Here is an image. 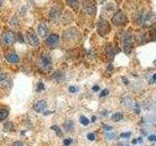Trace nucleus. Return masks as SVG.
Returning <instances> with one entry per match:
<instances>
[{"label":"nucleus","mask_w":156,"mask_h":146,"mask_svg":"<svg viewBox=\"0 0 156 146\" xmlns=\"http://www.w3.org/2000/svg\"><path fill=\"white\" fill-rule=\"evenodd\" d=\"M134 110H135L136 113H139V112L140 111V105H139L138 103H136V107L134 108Z\"/></svg>","instance_id":"35"},{"label":"nucleus","mask_w":156,"mask_h":146,"mask_svg":"<svg viewBox=\"0 0 156 146\" xmlns=\"http://www.w3.org/2000/svg\"><path fill=\"white\" fill-rule=\"evenodd\" d=\"M150 38H151V40H156V26L154 28H152L150 30Z\"/></svg>","instance_id":"23"},{"label":"nucleus","mask_w":156,"mask_h":146,"mask_svg":"<svg viewBox=\"0 0 156 146\" xmlns=\"http://www.w3.org/2000/svg\"><path fill=\"white\" fill-rule=\"evenodd\" d=\"M38 63H39V66L41 67V69L45 70V71H49L52 67V60H51L50 56L46 53H43L40 56Z\"/></svg>","instance_id":"2"},{"label":"nucleus","mask_w":156,"mask_h":146,"mask_svg":"<svg viewBox=\"0 0 156 146\" xmlns=\"http://www.w3.org/2000/svg\"><path fill=\"white\" fill-rule=\"evenodd\" d=\"M121 46L122 49L125 54L129 55V54L133 50V37H132V34L128 31H123L121 33Z\"/></svg>","instance_id":"1"},{"label":"nucleus","mask_w":156,"mask_h":146,"mask_svg":"<svg viewBox=\"0 0 156 146\" xmlns=\"http://www.w3.org/2000/svg\"><path fill=\"white\" fill-rule=\"evenodd\" d=\"M12 130V124L11 123H7L6 125L4 126V130L9 131V130Z\"/></svg>","instance_id":"29"},{"label":"nucleus","mask_w":156,"mask_h":146,"mask_svg":"<svg viewBox=\"0 0 156 146\" xmlns=\"http://www.w3.org/2000/svg\"><path fill=\"white\" fill-rule=\"evenodd\" d=\"M154 63H155V65H156V61H154Z\"/></svg>","instance_id":"41"},{"label":"nucleus","mask_w":156,"mask_h":146,"mask_svg":"<svg viewBox=\"0 0 156 146\" xmlns=\"http://www.w3.org/2000/svg\"><path fill=\"white\" fill-rule=\"evenodd\" d=\"M148 140L150 141H156V134H151L148 136Z\"/></svg>","instance_id":"33"},{"label":"nucleus","mask_w":156,"mask_h":146,"mask_svg":"<svg viewBox=\"0 0 156 146\" xmlns=\"http://www.w3.org/2000/svg\"><path fill=\"white\" fill-rule=\"evenodd\" d=\"M152 82H156V73L152 76Z\"/></svg>","instance_id":"39"},{"label":"nucleus","mask_w":156,"mask_h":146,"mask_svg":"<svg viewBox=\"0 0 156 146\" xmlns=\"http://www.w3.org/2000/svg\"><path fill=\"white\" fill-rule=\"evenodd\" d=\"M16 40V35L13 31H6L2 34L1 36V42L6 46H10Z\"/></svg>","instance_id":"3"},{"label":"nucleus","mask_w":156,"mask_h":146,"mask_svg":"<svg viewBox=\"0 0 156 146\" xmlns=\"http://www.w3.org/2000/svg\"><path fill=\"white\" fill-rule=\"evenodd\" d=\"M63 128H65L66 130H67V131L72 130L73 128H74V123H73V121H71V120L66 121L65 124H63Z\"/></svg>","instance_id":"18"},{"label":"nucleus","mask_w":156,"mask_h":146,"mask_svg":"<svg viewBox=\"0 0 156 146\" xmlns=\"http://www.w3.org/2000/svg\"><path fill=\"white\" fill-rule=\"evenodd\" d=\"M58 40H60V37H58V34L56 33H52L50 34L47 39H46V44L48 46H50V47H54V46H56L57 44L58 43Z\"/></svg>","instance_id":"10"},{"label":"nucleus","mask_w":156,"mask_h":146,"mask_svg":"<svg viewBox=\"0 0 156 146\" xmlns=\"http://www.w3.org/2000/svg\"><path fill=\"white\" fill-rule=\"evenodd\" d=\"M79 122L81 123V125L84 126V127H87L88 125H89V123H90L89 119H88L87 117H85V116H81L80 118H79Z\"/></svg>","instance_id":"20"},{"label":"nucleus","mask_w":156,"mask_h":146,"mask_svg":"<svg viewBox=\"0 0 156 146\" xmlns=\"http://www.w3.org/2000/svg\"><path fill=\"white\" fill-rule=\"evenodd\" d=\"M120 136H121V137H123V138H128L131 136V133H122L120 134Z\"/></svg>","instance_id":"32"},{"label":"nucleus","mask_w":156,"mask_h":146,"mask_svg":"<svg viewBox=\"0 0 156 146\" xmlns=\"http://www.w3.org/2000/svg\"><path fill=\"white\" fill-rule=\"evenodd\" d=\"M122 80H123V82L125 83V84H129V81H128V80H127V79H126V78H125V77H123V78H122Z\"/></svg>","instance_id":"38"},{"label":"nucleus","mask_w":156,"mask_h":146,"mask_svg":"<svg viewBox=\"0 0 156 146\" xmlns=\"http://www.w3.org/2000/svg\"><path fill=\"white\" fill-rule=\"evenodd\" d=\"M100 90V86H94V87H93V91H94V92H98V91H99Z\"/></svg>","instance_id":"36"},{"label":"nucleus","mask_w":156,"mask_h":146,"mask_svg":"<svg viewBox=\"0 0 156 146\" xmlns=\"http://www.w3.org/2000/svg\"><path fill=\"white\" fill-rule=\"evenodd\" d=\"M110 30L109 24L105 19H100L99 23H98V32H99L100 35L105 36V34L108 33V31Z\"/></svg>","instance_id":"6"},{"label":"nucleus","mask_w":156,"mask_h":146,"mask_svg":"<svg viewBox=\"0 0 156 146\" xmlns=\"http://www.w3.org/2000/svg\"><path fill=\"white\" fill-rule=\"evenodd\" d=\"M0 29H1V26H0Z\"/></svg>","instance_id":"42"},{"label":"nucleus","mask_w":156,"mask_h":146,"mask_svg":"<svg viewBox=\"0 0 156 146\" xmlns=\"http://www.w3.org/2000/svg\"><path fill=\"white\" fill-rule=\"evenodd\" d=\"M0 85L3 87H11L12 86V80L10 76L6 73H1L0 74Z\"/></svg>","instance_id":"11"},{"label":"nucleus","mask_w":156,"mask_h":146,"mask_svg":"<svg viewBox=\"0 0 156 146\" xmlns=\"http://www.w3.org/2000/svg\"><path fill=\"white\" fill-rule=\"evenodd\" d=\"M52 78L54 80H56L57 82H61L65 79V73L60 70L56 71V72H54V74L52 75Z\"/></svg>","instance_id":"15"},{"label":"nucleus","mask_w":156,"mask_h":146,"mask_svg":"<svg viewBox=\"0 0 156 146\" xmlns=\"http://www.w3.org/2000/svg\"><path fill=\"white\" fill-rule=\"evenodd\" d=\"M12 146H26L24 145L22 141H20V140H17V141H15V142L13 143V145Z\"/></svg>","instance_id":"30"},{"label":"nucleus","mask_w":156,"mask_h":146,"mask_svg":"<svg viewBox=\"0 0 156 146\" xmlns=\"http://www.w3.org/2000/svg\"><path fill=\"white\" fill-rule=\"evenodd\" d=\"M72 142H73V139L70 138V137H68V138H66L65 140H63V145H65V146H69Z\"/></svg>","instance_id":"26"},{"label":"nucleus","mask_w":156,"mask_h":146,"mask_svg":"<svg viewBox=\"0 0 156 146\" xmlns=\"http://www.w3.org/2000/svg\"><path fill=\"white\" fill-rule=\"evenodd\" d=\"M61 17H62V10L57 6H54L50 10V18L53 21H58Z\"/></svg>","instance_id":"12"},{"label":"nucleus","mask_w":156,"mask_h":146,"mask_svg":"<svg viewBox=\"0 0 156 146\" xmlns=\"http://www.w3.org/2000/svg\"><path fill=\"white\" fill-rule=\"evenodd\" d=\"M112 23H114L115 26H122V24H125L127 23V18L123 14V12L118 11L114 14V16L111 19Z\"/></svg>","instance_id":"4"},{"label":"nucleus","mask_w":156,"mask_h":146,"mask_svg":"<svg viewBox=\"0 0 156 146\" xmlns=\"http://www.w3.org/2000/svg\"><path fill=\"white\" fill-rule=\"evenodd\" d=\"M6 60L10 63H18L20 61V57L15 52H9L6 54Z\"/></svg>","instance_id":"13"},{"label":"nucleus","mask_w":156,"mask_h":146,"mask_svg":"<svg viewBox=\"0 0 156 146\" xmlns=\"http://www.w3.org/2000/svg\"><path fill=\"white\" fill-rule=\"evenodd\" d=\"M109 94V92H108V90H106V89H105L104 91H101V95H100V96L101 97H102V96H107Z\"/></svg>","instance_id":"31"},{"label":"nucleus","mask_w":156,"mask_h":146,"mask_svg":"<svg viewBox=\"0 0 156 146\" xmlns=\"http://www.w3.org/2000/svg\"><path fill=\"white\" fill-rule=\"evenodd\" d=\"M8 115H9V109L7 107H1L0 108V122L4 121L8 117Z\"/></svg>","instance_id":"16"},{"label":"nucleus","mask_w":156,"mask_h":146,"mask_svg":"<svg viewBox=\"0 0 156 146\" xmlns=\"http://www.w3.org/2000/svg\"><path fill=\"white\" fill-rule=\"evenodd\" d=\"M122 119H123V114L120 113V112H115V113L112 114L111 116V120L113 122H119Z\"/></svg>","instance_id":"19"},{"label":"nucleus","mask_w":156,"mask_h":146,"mask_svg":"<svg viewBox=\"0 0 156 146\" xmlns=\"http://www.w3.org/2000/svg\"><path fill=\"white\" fill-rule=\"evenodd\" d=\"M83 8H84L85 12L89 14L90 16H94L96 14V5L91 1H85L83 3Z\"/></svg>","instance_id":"8"},{"label":"nucleus","mask_w":156,"mask_h":146,"mask_svg":"<svg viewBox=\"0 0 156 146\" xmlns=\"http://www.w3.org/2000/svg\"><path fill=\"white\" fill-rule=\"evenodd\" d=\"M106 53L108 54V56L110 55V56H114L115 55V52H114V50H113V48L112 47H107L106 48Z\"/></svg>","instance_id":"27"},{"label":"nucleus","mask_w":156,"mask_h":146,"mask_svg":"<svg viewBox=\"0 0 156 146\" xmlns=\"http://www.w3.org/2000/svg\"><path fill=\"white\" fill-rule=\"evenodd\" d=\"M26 40L30 46L36 47L39 45V39L36 35L35 32H33L31 30H27L26 33Z\"/></svg>","instance_id":"5"},{"label":"nucleus","mask_w":156,"mask_h":146,"mask_svg":"<svg viewBox=\"0 0 156 146\" xmlns=\"http://www.w3.org/2000/svg\"><path fill=\"white\" fill-rule=\"evenodd\" d=\"M48 27L45 23H40L37 27V32L41 37H45L48 34Z\"/></svg>","instance_id":"14"},{"label":"nucleus","mask_w":156,"mask_h":146,"mask_svg":"<svg viewBox=\"0 0 156 146\" xmlns=\"http://www.w3.org/2000/svg\"><path fill=\"white\" fill-rule=\"evenodd\" d=\"M66 4L73 10H77L79 7V0H66Z\"/></svg>","instance_id":"17"},{"label":"nucleus","mask_w":156,"mask_h":146,"mask_svg":"<svg viewBox=\"0 0 156 146\" xmlns=\"http://www.w3.org/2000/svg\"><path fill=\"white\" fill-rule=\"evenodd\" d=\"M44 89H45V85H44L42 82H39L38 84L36 85V91H37V92H41V91H43Z\"/></svg>","instance_id":"25"},{"label":"nucleus","mask_w":156,"mask_h":146,"mask_svg":"<svg viewBox=\"0 0 156 146\" xmlns=\"http://www.w3.org/2000/svg\"><path fill=\"white\" fill-rule=\"evenodd\" d=\"M87 138L88 140H90V141H94L95 140V134L94 133H89L87 134Z\"/></svg>","instance_id":"28"},{"label":"nucleus","mask_w":156,"mask_h":146,"mask_svg":"<svg viewBox=\"0 0 156 146\" xmlns=\"http://www.w3.org/2000/svg\"><path fill=\"white\" fill-rule=\"evenodd\" d=\"M18 40L21 42V43H24V40L23 39V36H22V34H18Z\"/></svg>","instance_id":"34"},{"label":"nucleus","mask_w":156,"mask_h":146,"mask_svg":"<svg viewBox=\"0 0 156 146\" xmlns=\"http://www.w3.org/2000/svg\"><path fill=\"white\" fill-rule=\"evenodd\" d=\"M105 138H106V139H108V140H112V139H113V138L115 137V134H114V133H112V131H109V130L105 131Z\"/></svg>","instance_id":"21"},{"label":"nucleus","mask_w":156,"mask_h":146,"mask_svg":"<svg viewBox=\"0 0 156 146\" xmlns=\"http://www.w3.org/2000/svg\"><path fill=\"white\" fill-rule=\"evenodd\" d=\"M51 130H55L56 131V134L58 135V136H62V130L60 129V127H58V126H52L51 127Z\"/></svg>","instance_id":"22"},{"label":"nucleus","mask_w":156,"mask_h":146,"mask_svg":"<svg viewBox=\"0 0 156 146\" xmlns=\"http://www.w3.org/2000/svg\"><path fill=\"white\" fill-rule=\"evenodd\" d=\"M78 35V31L75 29H68L66 30L63 33V38H65L66 41H71V40H75L76 37Z\"/></svg>","instance_id":"9"},{"label":"nucleus","mask_w":156,"mask_h":146,"mask_svg":"<svg viewBox=\"0 0 156 146\" xmlns=\"http://www.w3.org/2000/svg\"><path fill=\"white\" fill-rule=\"evenodd\" d=\"M33 110L37 112V113H44L47 110V101L45 99L36 101L33 104Z\"/></svg>","instance_id":"7"},{"label":"nucleus","mask_w":156,"mask_h":146,"mask_svg":"<svg viewBox=\"0 0 156 146\" xmlns=\"http://www.w3.org/2000/svg\"><path fill=\"white\" fill-rule=\"evenodd\" d=\"M105 129L106 130V131H107V130H112L111 127H108V126H105Z\"/></svg>","instance_id":"37"},{"label":"nucleus","mask_w":156,"mask_h":146,"mask_svg":"<svg viewBox=\"0 0 156 146\" xmlns=\"http://www.w3.org/2000/svg\"><path fill=\"white\" fill-rule=\"evenodd\" d=\"M78 91H79V89H78L76 86H69L68 87V92H71V94H75V92H77Z\"/></svg>","instance_id":"24"},{"label":"nucleus","mask_w":156,"mask_h":146,"mask_svg":"<svg viewBox=\"0 0 156 146\" xmlns=\"http://www.w3.org/2000/svg\"><path fill=\"white\" fill-rule=\"evenodd\" d=\"M96 121V117L95 116H93V118H92V122H95Z\"/></svg>","instance_id":"40"}]
</instances>
